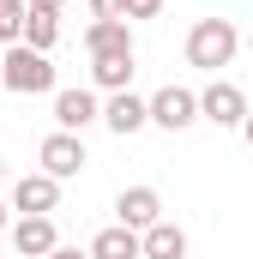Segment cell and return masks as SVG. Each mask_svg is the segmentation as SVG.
I'll return each instance as SVG.
<instances>
[{"label": "cell", "instance_id": "obj_7", "mask_svg": "<svg viewBox=\"0 0 253 259\" xmlns=\"http://www.w3.org/2000/svg\"><path fill=\"white\" fill-rule=\"evenodd\" d=\"M103 115V103H97V91H85V84H66V91H55V133H78L85 139V127Z\"/></svg>", "mask_w": 253, "mask_h": 259}, {"label": "cell", "instance_id": "obj_9", "mask_svg": "<svg viewBox=\"0 0 253 259\" xmlns=\"http://www.w3.org/2000/svg\"><path fill=\"white\" fill-rule=\"evenodd\" d=\"M97 121L115 133V139H133L139 127H151V121H145V97H133V91H109V103H103Z\"/></svg>", "mask_w": 253, "mask_h": 259}, {"label": "cell", "instance_id": "obj_18", "mask_svg": "<svg viewBox=\"0 0 253 259\" xmlns=\"http://www.w3.org/2000/svg\"><path fill=\"white\" fill-rule=\"evenodd\" d=\"M126 0H91V18H121Z\"/></svg>", "mask_w": 253, "mask_h": 259}, {"label": "cell", "instance_id": "obj_22", "mask_svg": "<svg viewBox=\"0 0 253 259\" xmlns=\"http://www.w3.org/2000/svg\"><path fill=\"white\" fill-rule=\"evenodd\" d=\"M241 133H247V145H253V115H247V121H241Z\"/></svg>", "mask_w": 253, "mask_h": 259}, {"label": "cell", "instance_id": "obj_15", "mask_svg": "<svg viewBox=\"0 0 253 259\" xmlns=\"http://www.w3.org/2000/svg\"><path fill=\"white\" fill-rule=\"evenodd\" d=\"M91 78H97V91H133V55H121V61H91Z\"/></svg>", "mask_w": 253, "mask_h": 259}, {"label": "cell", "instance_id": "obj_8", "mask_svg": "<svg viewBox=\"0 0 253 259\" xmlns=\"http://www.w3.org/2000/svg\"><path fill=\"white\" fill-rule=\"evenodd\" d=\"M85 49H91V61H121V55H133V24L126 18H91Z\"/></svg>", "mask_w": 253, "mask_h": 259}, {"label": "cell", "instance_id": "obj_17", "mask_svg": "<svg viewBox=\"0 0 253 259\" xmlns=\"http://www.w3.org/2000/svg\"><path fill=\"white\" fill-rule=\"evenodd\" d=\"M157 12H163V0H126V6H121L126 24H133V18H157Z\"/></svg>", "mask_w": 253, "mask_h": 259}, {"label": "cell", "instance_id": "obj_3", "mask_svg": "<svg viewBox=\"0 0 253 259\" xmlns=\"http://www.w3.org/2000/svg\"><path fill=\"white\" fill-rule=\"evenodd\" d=\"M145 121L163 133H187L193 121H199V91H187V84H163L157 97H145Z\"/></svg>", "mask_w": 253, "mask_h": 259}, {"label": "cell", "instance_id": "obj_5", "mask_svg": "<svg viewBox=\"0 0 253 259\" xmlns=\"http://www.w3.org/2000/svg\"><path fill=\"white\" fill-rule=\"evenodd\" d=\"M55 205H61V181L55 175H18L12 181V217H55Z\"/></svg>", "mask_w": 253, "mask_h": 259}, {"label": "cell", "instance_id": "obj_4", "mask_svg": "<svg viewBox=\"0 0 253 259\" xmlns=\"http://www.w3.org/2000/svg\"><path fill=\"white\" fill-rule=\"evenodd\" d=\"M253 109H247V91L235 84V78H211L205 91H199V121H211V127H241Z\"/></svg>", "mask_w": 253, "mask_h": 259}, {"label": "cell", "instance_id": "obj_16", "mask_svg": "<svg viewBox=\"0 0 253 259\" xmlns=\"http://www.w3.org/2000/svg\"><path fill=\"white\" fill-rule=\"evenodd\" d=\"M18 24H24V0H0V42H18Z\"/></svg>", "mask_w": 253, "mask_h": 259}, {"label": "cell", "instance_id": "obj_13", "mask_svg": "<svg viewBox=\"0 0 253 259\" xmlns=\"http://www.w3.org/2000/svg\"><path fill=\"white\" fill-rule=\"evenodd\" d=\"M18 42H24V49H36V55H49V49L61 42V12H49V6H24Z\"/></svg>", "mask_w": 253, "mask_h": 259}, {"label": "cell", "instance_id": "obj_19", "mask_svg": "<svg viewBox=\"0 0 253 259\" xmlns=\"http://www.w3.org/2000/svg\"><path fill=\"white\" fill-rule=\"evenodd\" d=\"M43 259H91V253H78V247H55V253H43Z\"/></svg>", "mask_w": 253, "mask_h": 259}, {"label": "cell", "instance_id": "obj_6", "mask_svg": "<svg viewBox=\"0 0 253 259\" xmlns=\"http://www.w3.org/2000/svg\"><path fill=\"white\" fill-rule=\"evenodd\" d=\"M36 157H43V175H55V181H72L91 157H85V139L78 133H49L43 145H36Z\"/></svg>", "mask_w": 253, "mask_h": 259}, {"label": "cell", "instance_id": "obj_2", "mask_svg": "<svg viewBox=\"0 0 253 259\" xmlns=\"http://www.w3.org/2000/svg\"><path fill=\"white\" fill-rule=\"evenodd\" d=\"M235 49H241V30H235L229 18H199L187 30V61L199 66V72H211V78L235 61Z\"/></svg>", "mask_w": 253, "mask_h": 259}, {"label": "cell", "instance_id": "obj_21", "mask_svg": "<svg viewBox=\"0 0 253 259\" xmlns=\"http://www.w3.org/2000/svg\"><path fill=\"white\" fill-rule=\"evenodd\" d=\"M24 6H49V12H61V6H66V0H24Z\"/></svg>", "mask_w": 253, "mask_h": 259}, {"label": "cell", "instance_id": "obj_23", "mask_svg": "<svg viewBox=\"0 0 253 259\" xmlns=\"http://www.w3.org/2000/svg\"><path fill=\"white\" fill-rule=\"evenodd\" d=\"M0 187H6V157H0Z\"/></svg>", "mask_w": 253, "mask_h": 259}, {"label": "cell", "instance_id": "obj_11", "mask_svg": "<svg viewBox=\"0 0 253 259\" xmlns=\"http://www.w3.org/2000/svg\"><path fill=\"white\" fill-rule=\"evenodd\" d=\"M139 259H187V229L157 217L151 229H139Z\"/></svg>", "mask_w": 253, "mask_h": 259}, {"label": "cell", "instance_id": "obj_20", "mask_svg": "<svg viewBox=\"0 0 253 259\" xmlns=\"http://www.w3.org/2000/svg\"><path fill=\"white\" fill-rule=\"evenodd\" d=\"M0 229H12V205L6 199H0Z\"/></svg>", "mask_w": 253, "mask_h": 259}, {"label": "cell", "instance_id": "obj_12", "mask_svg": "<svg viewBox=\"0 0 253 259\" xmlns=\"http://www.w3.org/2000/svg\"><path fill=\"white\" fill-rule=\"evenodd\" d=\"M115 217H121L126 229H151V223L163 217V199H157V187H121V199H115Z\"/></svg>", "mask_w": 253, "mask_h": 259}, {"label": "cell", "instance_id": "obj_1", "mask_svg": "<svg viewBox=\"0 0 253 259\" xmlns=\"http://www.w3.org/2000/svg\"><path fill=\"white\" fill-rule=\"evenodd\" d=\"M0 84L12 97H43V91H55V61L24 49V42H6L0 49Z\"/></svg>", "mask_w": 253, "mask_h": 259}, {"label": "cell", "instance_id": "obj_14", "mask_svg": "<svg viewBox=\"0 0 253 259\" xmlns=\"http://www.w3.org/2000/svg\"><path fill=\"white\" fill-rule=\"evenodd\" d=\"M85 253H91V259H139V229L109 223V229H97V241H91Z\"/></svg>", "mask_w": 253, "mask_h": 259}, {"label": "cell", "instance_id": "obj_10", "mask_svg": "<svg viewBox=\"0 0 253 259\" xmlns=\"http://www.w3.org/2000/svg\"><path fill=\"white\" fill-rule=\"evenodd\" d=\"M12 247L24 259H43V253H55L61 247V235H55V217H12Z\"/></svg>", "mask_w": 253, "mask_h": 259}]
</instances>
